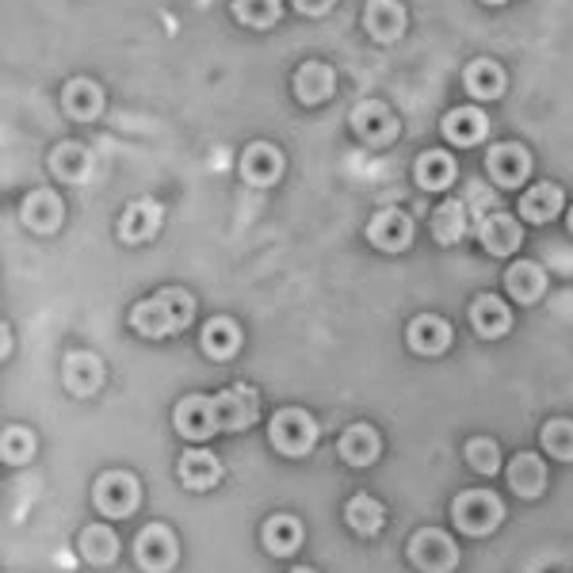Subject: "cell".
Here are the masks:
<instances>
[{
  "label": "cell",
  "instance_id": "cell-1",
  "mask_svg": "<svg viewBox=\"0 0 573 573\" xmlns=\"http://www.w3.org/2000/svg\"><path fill=\"white\" fill-rule=\"evenodd\" d=\"M191 318H195V298H191L184 287H161L157 295L135 303V310H130L135 333H142L149 340L184 333Z\"/></svg>",
  "mask_w": 573,
  "mask_h": 573
},
{
  "label": "cell",
  "instance_id": "cell-2",
  "mask_svg": "<svg viewBox=\"0 0 573 573\" xmlns=\"http://www.w3.org/2000/svg\"><path fill=\"white\" fill-rule=\"evenodd\" d=\"M268 439L279 455L303 459V455H310L314 444H318V421L306 410H298V405H287V410H279L276 417H272Z\"/></svg>",
  "mask_w": 573,
  "mask_h": 573
},
{
  "label": "cell",
  "instance_id": "cell-3",
  "mask_svg": "<svg viewBox=\"0 0 573 573\" xmlns=\"http://www.w3.org/2000/svg\"><path fill=\"white\" fill-rule=\"evenodd\" d=\"M452 520L463 535H489V531L505 520V505L501 497L489 494V489H467V494L455 497Z\"/></svg>",
  "mask_w": 573,
  "mask_h": 573
},
{
  "label": "cell",
  "instance_id": "cell-4",
  "mask_svg": "<svg viewBox=\"0 0 573 573\" xmlns=\"http://www.w3.org/2000/svg\"><path fill=\"white\" fill-rule=\"evenodd\" d=\"M138 497H142L138 478L127 475V470H107V475H99L93 486V505L112 520L130 517V512L138 509Z\"/></svg>",
  "mask_w": 573,
  "mask_h": 573
},
{
  "label": "cell",
  "instance_id": "cell-5",
  "mask_svg": "<svg viewBox=\"0 0 573 573\" xmlns=\"http://www.w3.org/2000/svg\"><path fill=\"white\" fill-rule=\"evenodd\" d=\"M256 417H261V394H256L253 386H245V382L214 394V421H219V432H241L256 425Z\"/></svg>",
  "mask_w": 573,
  "mask_h": 573
},
{
  "label": "cell",
  "instance_id": "cell-6",
  "mask_svg": "<svg viewBox=\"0 0 573 573\" xmlns=\"http://www.w3.org/2000/svg\"><path fill=\"white\" fill-rule=\"evenodd\" d=\"M410 562L421 573H452L455 562H459V551H455L452 535H444L436 528H421L410 539Z\"/></svg>",
  "mask_w": 573,
  "mask_h": 573
},
{
  "label": "cell",
  "instance_id": "cell-7",
  "mask_svg": "<svg viewBox=\"0 0 573 573\" xmlns=\"http://www.w3.org/2000/svg\"><path fill=\"white\" fill-rule=\"evenodd\" d=\"M177 535H172L165 524H149L138 531L135 539V562L142 566L146 573H169L172 566H177Z\"/></svg>",
  "mask_w": 573,
  "mask_h": 573
},
{
  "label": "cell",
  "instance_id": "cell-8",
  "mask_svg": "<svg viewBox=\"0 0 573 573\" xmlns=\"http://www.w3.org/2000/svg\"><path fill=\"white\" fill-rule=\"evenodd\" d=\"M172 425L184 439H211L219 432V421H214V397L206 394H188L177 402L172 410Z\"/></svg>",
  "mask_w": 573,
  "mask_h": 573
},
{
  "label": "cell",
  "instance_id": "cell-9",
  "mask_svg": "<svg viewBox=\"0 0 573 573\" xmlns=\"http://www.w3.org/2000/svg\"><path fill=\"white\" fill-rule=\"evenodd\" d=\"M352 130L363 138V142L386 146V142H394V135H397V119L382 99H363V104H356V112H352Z\"/></svg>",
  "mask_w": 573,
  "mask_h": 573
},
{
  "label": "cell",
  "instance_id": "cell-10",
  "mask_svg": "<svg viewBox=\"0 0 573 573\" xmlns=\"http://www.w3.org/2000/svg\"><path fill=\"white\" fill-rule=\"evenodd\" d=\"M486 169L501 188H520L531 172V153L517 142H497L486 153Z\"/></svg>",
  "mask_w": 573,
  "mask_h": 573
},
{
  "label": "cell",
  "instance_id": "cell-11",
  "mask_svg": "<svg viewBox=\"0 0 573 573\" xmlns=\"http://www.w3.org/2000/svg\"><path fill=\"white\" fill-rule=\"evenodd\" d=\"M284 177V153L268 142H253L241 153V180L253 188H272Z\"/></svg>",
  "mask_w": 573,
  "mask_h": 573
},
{
  "label": "cell",
  "instance_id": "cell-12",
  "mask_svg": "<svg viewBox=\"0 0 573 573\" xmlns=\"http://www.w3.org/2000/svg\"><path fill=\"white\" fill-rule=\"evenodd\" d=\"M368 241L382 253H402L405 245L413 241V222L410 214L394 211V206H386V211H379L375 219L368 222Z\"/></svg>",
  "mask_w": 573,
  "mask_h": 573
},
{
  "label": "cell",
  "instance_id": "cell-13",
  "mask_svg": "<svg viewBox=\"0 0 573 573\" xmlns=\"http://www.w3.org/2000/svg\"><path fill=\"white\" fill-rule=\"evenodd\" d=\"M520 222L512 219V214H481L478 219V241H481V248L486 253H494V256H509V253H517L520 248Z\"/></svg>",
  "mask_w": 573,
  "mask_h": 573
},
{
  "label": "cell",
  "instance_id": "cell-14",
  "mask_svg": "<svg viewBox=\"0 0 573 573\" xmlns=\"http://www.w3.org/2000/svg\"><path fill=\"white\" fill-rule=\"evenodd\" d=\"M405 340L417 356H444L452 348V326L436 314H417L405 329Z\"/></svg>",
  "mask_w": 573,
  "mask_h": 573
},
{
  "label": "cell",
  "instance_id": "cell-15",
  "mask_svg": "<svg viewBox=\"0 0 573 573\" xmlns=\"http://www.w3.org/2000/svg\"><path fill=\"white\" fill-rule=\"evenodd\" d=\"M363 31L375 43H394L405 31V8L397 0H368V8H363Z\"/></svg>",
  "mask_w": 573,
  "mask_h": 573
},
{
  "label": "cell",
  "instance_id": "cell-16",
  "mask_svg": "<svg viewBox=\"0 0 573 573\" xmlns=\"http://www.w3.org/2000/svg\"><path fill=\"white\" fill-rule=\"evenodd\" d=\"M165 222V211L161 203H153V199H138V203L127 206V214L119 219V237L127 241V245H142L161 230Z\"/></svg>",
  "mask_w": 573,
  "mask_h": 573
},
{
  "label": "cell",
  "instance_id": "cell-17",
  "mask_svg": "<svg viewBox=\"0 0 573 573\" xmlns=\"http://www.w3.org/2000/svg\"><path fill=\"white\" fill-rule=\"evenodd\" d=\"M303 520L290 517V512H276V517L264 520L261 539H264V551L276 554V559H290V554L303 547Z\"/></svg>",
  "mask_w": 573,
  "mask_h": 573
},
{
  "label": "cell",
  "instance_id": "cell-18",
  "mask_svg": "<svg viewBox=\"0 0 573 573\" xmlns=\"http://www.w3.org/2000/svg\"><path fill=\"white\" fill-rule=\"evenodd\" d=\"M62 379L77 397H88L104 386V363L96 352H70L62 363Z\"/></svg>",
  "mask_w": 573,
  "mask_h": 573
},
{
  "label": "cell",
  "instance_id": "cell-19",
  "mask_svg": "<svg viewBox=\"0 0 573 573\" xmlns=\"http://www.w3.org/2000/svg\"><path fill=\"white\" fill-rule=\"evenodd\" d=\"M470 326H475V333L486 337V340L505 337L512 329L509 303H505V298H497V295H478L475 306H470Z\"/></svg>",
  "mask_w": 573,
  "mask_h": 573
},
{
  "label": "cell",
  "instance_id": "cell-20",
  "mask_svg": "<svg viewBox=\"0 0 573 573\" xmlns=\"http://www.w3.org/2000/svg\"><path fill=\"white\" fill-rule=\"evenodd\" d=\"M337 88V73L329 70L326 62H303L295 73V96L303 99L306 107H318L333 96Z\"/></svg>",
  "mask_w": 573,
  "mask_h": 573
},
{
  "label": "cell",
  "instance_id": "cell-21",
  "mask_svg": "<svg viewBox=\"0 0 573 573\" xmlns=\"http://www.w3.org/2000/svg\"><path fill=\"white\" fill-rule=\"evenodd\" d=\"M180 481L191 489V494H206L222 481V463L214 459L203 447H191V452L180 455Z\"/></svg>",
  "mask_w": 573,
  "mask_h": 573
},
{
  "label": "cell",
  "instance_id": "cell-22",
  "mask_svg": "<svg viewBox=\"0 0 573 573\" xmlns=\"http://www.w3.org/2000/svg\"><path fill=\"white\" fill-rule=\"evenodd\" d=\"M62 104H65V115H70V119L93 123V119H99V112H104V88L88 77H77L62 88Z\"/></svg>",
  "mask_w": 573,
  "mask_h": 573
},
{
  "label": "cell",
  "instance_id": "cell-23",
  "mask_svg": "<svg viewBox=\"0 0 573 573\" xmlns=\"http://www.w3.org/2000/svg\"><path fill=\"white\" fill-rule=\"evenodd\" d=\"M20 219H23V226H31L35 234H54L57 222H62V199L46 188L31 191L20 206Z\"/></svg>",
  "mask_w": 573,
  "mask_h": 573
},
{
  "label": "cell",
  "instance_id": "cell-24",
  "mask_svg": "<svg viewBox=\"0 0 573 573\" xmlns=\"http://www.w3.org/2000/svg\"><path fill=\"white\" fill-rule=\"evenodd\" d=\"M489 135V119L478 107H455L444 115V138L452 146H478Z\"/></svg>",
  "mask_w": 573,
  "mask_h": 573
},
{
  "label": "cell",
  "instance_id": "cell-25",
  "mask_svg": "<svg viewBox=\"0 0 573 573\" xmlns=\"http://www.w3.org/2000/svg\"><path fill=\"white\" fill-rule=\"evenodd\" d=\"M337 452H340V459H344L348 467H371V463L379 459V452H382L379 432L371 428V425H352V428H344V436H340Z\"/></svg>",
  "mask_w": 573,
  "mask_h": 573
},
{
  "label": "cell",
  "instance_id": "cell-26",
  "mask_svg": "<svg viewBox=\"0 0 573 573\" xmlns=\"http://www.w3.org/2000/svg\"><path fill=\"white\" fill-rule=\"evenodd\" d=\"M509 486L517 497H524V501H535L539 494L547 489V467L539 455L531 452H520L517 459L509 463Z\"/></svg>",
  "mask_w": 573,
  "mask_h": 573
},
{
  "label": "cell",
  "instance_id": "cell-27",
  "mask_svg": "<svg viewBox=\"0 0 573 573\" xmlns=\"http://www.w3.org/2000/svg\"><path fill=\"white\" fill-rule=\"evenodd\" d=\"M413 177L425 191H447L455 180V157L447 149H425L413 165Z\"/></svg>",
  "mask_w": 573,
  "mask_h": 573
},
{
  "label": "cell",
  "instance_id": "cell-28",
  "mask_svg": "<svg viewBox=\"0 0 573 573\" xmlns=\"http://www.w3.org/2000/svg\"><path fill=\"white\" fill-rule=\"evenodd\" d=\"M470 222H467V203L463 199H444V203L432 211V237L439 245H459L467 237Z\"/></svg>",
  "mask_w": 573,
  "mask_h": 573
},
{
  "label": "cell",
  "instance_id": "cell-29",
  "mask_svg": "<svg viewBox=\"0 0 573 573\" xmlns=\"http://www.w3.org/2000/svg\"><path fill=\"white\" fill-rule=\"evenodd\" d=\"M463 85L475 99H497L505 93V70L494 62V57H478V62L467 65L463 73Z\"/></svg>",
  "mask_w": 573,
  "mask_h": 573
},
{
  "label": "cell",
  "instance_id": "cell-30",
  "mask_svg": "<svg viewBox=\"0 0 573 573\" xmlns=\"http://www.w3.org/2000/svg\"><path fill=\"white\" fill-rule=\"evenodd\" d=\"M199 340H203V352L211 356V360H234L241 348V329L234 318H211Z\"/></svg>",
  "mask_w": 573,
  "mask_h": 573
},
{
  "label": "cell",
  "instance_id": "cell-31",
  "mask_svg": "<svg viewBox=\"0 0 573 573\" xmlns=\"http://www.w3.org/2000/svg\"><path fill=\"white\" fill-rule=\"evenodd\" d=\"M77 551H81V559H85L88 566H112V562L119 559V539H115L112 528L93 524V528L81 531Z\"/></svg>",
  "mask_w": 573,
  "mask_h": 573
},
{
  "label": "cell",
  "instance_id": "cell-32",
  "mask_svg": "<svg viewBox=\"0 0 573 573\" xmlns=\"http://www.w3.org/2000/svg\"><path fill=\"white\" fill-rule=\"evenodd\" d=\"M344 520L356 535H379L382 524H386V509H382V501H375L371 494H356L352 501L344 505Z\"/></svg>",
  "mask_w": 573,
  "mask_h": 573
},
{
  "label": "cell",
  "instance_id": "cell-33",
  "mask_svg": "<svg viewBox=\"0 0 573 573\" xmlns=\"http://www.w3.org/2000/svg\"><path fill=\"white\" fill-rule=\"evenodd\" d=\"M505 287H509V295L517 298V303H535L547 287V276L535 261H517L505 272Z\"/></svg>",
  "mask_w": 573,
  "mask_h": 573
},
{
  "label": "cell",
  "instance_id": "cell-34",
  "mask_svg": "<svg viewBox=\"0 0 573 573\" xmlns=\"http://www.w3.org/2000/svg\"><path fill=\"white\" fill-rule=\"evenodd\" d=\"M559 211H562L559 184H535L520 195V214H524V222H551Z\"/></svg>",
  "mask_w": 573,
  "mask_h": 573
},
{
  "label": "cell",
  "instance_id": "cell-35",
  "mask_svg": "<svg viewBox=\"0 0 573 573\" xmlns=\"http://www.w3.org/2000/svg\"><path fill=\"white\" fill-rule=\"evenodd\" d=\"M50 165H54V177H62L65 184H81V180H88V169H93V157H88L85 146L65 142V146L54 149Z\"/></svg>",
  "mask_w": 573,
  "mask_h": 573
},
{
  "label": "cell",
  "instance_id": "cell-36",
  "mask_svg": "<svg viewBox=\"0 0 573 573\" xmlns=\"http://www.w3.org/2000/svg\"><path fill=\"white\" fill-rule=\"evenodd\" d=\"M279 12H284L279 0H234V15L245 28H272L279 20Z\"/></svg>",
  "mask_w": 573,
  "mask_h": 573
},
{
  "label": "cell",
  "instance_id": "cell-37",
  "mask_svg": "<svg viewBox=\"0 0 573 573\" xmlns=\"http://www.w3.org/2000/svg\"><path fill=\"white\" fill-rule=\"evenodd\" d=\"M543 447L562 463H573V421L554 417L543 425Z\"/></svg>",
  "mask_w": 573,
  "mask_h": 573
},
{
  "label": "cell",
  "instance_id": "cell-38",
  "mask_svg": "<svg viewBox=\"0 0 573 573\" xmlns=\"http://www.w3.org/2000/svg\"><path fill=\"white\" fill-rule=\"evenodd\" d=\"M463 455H467L470 470H478V475H497V470H501V447L489 436H475Z\"/></svg>",
  "mask_w": 573,
  "mask_h": 573
},
{
  "label": "cell",
  "instance_id": "cell-39",
  "mask_svg": "<svg viewBox=\"0 0 573 573\" xmlns=\"http://www.w3.org/2000/svg\"><path fill=\"white\" fill-rule=\"evenodd\" d=\"M4 463L8 467H23V463L35 455V436H31L28 428H20V425H12V428H4Z\"/></svg>",
  "mask_w": 573,
  "mask_h": 573
},
{
  "label": "cell",
  "instance_id": "cell-40",
  "mask_svg": "<svg viewBox=\"0 0 573 573\" xmlns=\"http://www.w3.org/2000/svg\"><path fill=\"white\" fill-rule=\"evenodd\" d=\"M290 4H295L303 15H326L329 8L337 4V0H290Z\"/></svg>",
  "mask_w": 573,
  "mask_h": 573
},
{
  "label": "cell",
  "instance_id": "cell-41",
  "mask_svg": "<svg viewBox=\"0 0 573 573\" xmlns=\"http://www.w3.org/2000/svg\"><path fill=\"white\" fill-rule=\"evenodd\" d=\"M486 4H494V8H501V4H509V0H486Z\"/></svg>",
  "mask_w": 573,
  "mask_h": 573
},
{
  "label": "cell",
  "instance_id": "cell-42",
  "mask_svg": "<svg viewBox=\"0 0 573 573\" xmlns=\"http://www.w3.org/2000/svg\"><path fill=\"white\" fill-rule=\"evenodd\" d=\"M290 573H314L310 566H295V570H290Z\"/></svg>",
  "mask_w": 573,
  "mask_h": 573
},
{
  "label": "cell",
  "instance_id": "cell-43",
  "mask_svg": "<svg viewBox=\"0 0 573 573\" xmlns=\"http://www.w3.org/2000/svg\"><path fill=\"white\" fill-rule=\"evenodd\" d=\"M570 230H573V211H570Z\"/></svg>",
  "mask_w": 573,
  "mask_h": 573
}]
</instances>
